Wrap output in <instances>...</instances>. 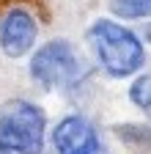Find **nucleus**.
<instances>
[{
    "label": "nucleus",
    "instance_id": "obj_1",
    "mask_svg": "<svg viewBox=\"0 0 151 154\" xmlns=\"http://www.w3.org/2000/svg\"><path fill=\"white\" fill-rule=\"evenodd\" d=\"M88 42L102 69L113 77H129L143 66V44L137 42V36L110 19H99L91 25Z\"/></svg>",
    "mask_w": 151,
    "mask_h": 154
},
{
    "label": "nucleus",
    "instance_id": "obj_2",
    "mask_svg": "<svg viewBox=\"0 0 151 154\" xmlns=\"http://www.w3.org/2000/svg\"><path fill=\"white\" fill-rule=\"evenodd\" d=\"M44 110L28 99H8L0 107V151L41 154L44 146Z\"/></svg>",
    "mask_w": 151,
    "mask_h": 154
},
{
    "label": "nucleus",
    "instance_id": "obj_3",
    "mask_svg": "<svg viewBox=\"0 0 151 154\" xmlns=\"http://www.w3.org/2000/svg\"><path fill=\"white\" fill-rule=\"evenodd\" d=\"M80 61H77V52L69 42L63 38H55V42L44 44L39 52L33 55L30 61V72L39 83L50 85V88H63V85H71L74 80L80 77Z\"/></svg>",
    "mask_w": 151,
    "mask_h": 154
},
{
    "label": "nucleus",
    "instance_id": "obj_4",
    "mask_svg": "<svg viewBox=\"0 0 151 154\" xmlns=\"http://www.w3.org/2000/svg\"><path fill=\"white\" fill-rule=\"evenodd\" d=\"M52 140L58 154H99L102 143H99V135L85 119L80 116H69L63 119L52 132Z\"/></svg>",
    "mask_w": 151,
    "mask_h": 154
},
{
    "label": "nucleus",
    "instance_id": "obj_5",
    "mask_svg": "<svg viewBox=\"0 0 151 154\" xmlns=\"http://www.w3.org/2000/svg\"><path fill=\"white\" fill-rule=\"evenodd\" d=\"M36 33H39L36 19L25 8H14L0 19V47L11 58L30 52V47L36 44Z\"/></svg>",
    "mask_w": 151,
    "mask_h": 154
},
{
    "label": "nucleus",
    "instance_id": "obj_6",
    "mask_svg": "<svg viewBox=\"0 0 151 154\" xmlns=\"http://www.w3.org/2000/svg\"><path fill=\"white\" fill-rule=\"evenodd\" d=\"M148 6H151V0H110V8L126 19L148 17Z\"/></svg>",
    "mask_w": 151,
    "mask_h": 154
},
{
    "label": "nucleus",
    "instance_id": "obj_7",
    "mask_svg": "<svg viewBox=\"0 0 151 154\" xmlns=\"http://www.w3.org/2000/svg\"><path fill=\"white\" fill-rule=\"evenodd\" d=\"M132 102H135L140 110H146L148 113V74L146 77H137V83L132 85Z\"/></svg>",
    "mask_w": 151,
    "mask_h": 154
},
{
    "label": "nucleus",
    "instance_id": "obj_8",
    "mask_svg": "<svg viewBox=\"0 0 151 154\" xmlns=\"http://www.w3.org/2000/svg\"><path fill=\"white\" fill-rule=\"evenodd\" d=\"M0 154H8V151H0Z\"/></svg>",
    "mask_w": 151,
    "mask_h": 154
}]
</instances>
